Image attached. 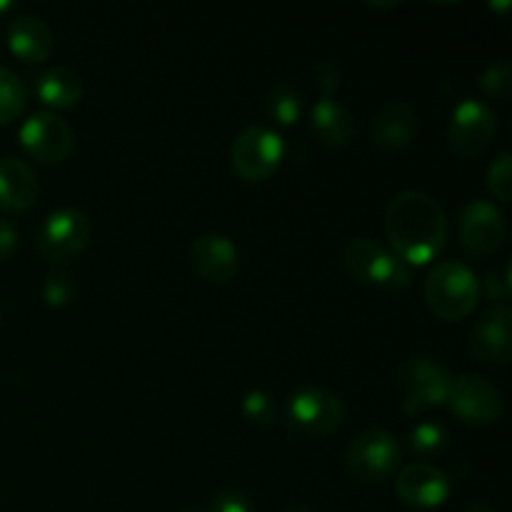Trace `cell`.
Listing matches in <instances>:
<instances>
[{"label":"cell","mask_w":512,"mask_h":512,"mask_svg":"<svg viewBox=\"0 0 512 512\" xmlns=\"http://www.w3.org/2000/svg\"><path fill=\"white\" fill-rule=\"evenodd\" d=\"M385 238L405 265H428L448 243V215L433 195L403 190L385 208Z\"/></svg>","instance_id":"cell-1"},{"label":"cell","mask_w":512,"mask_h":512,"mask_svg":"<svg viewBox=\"0 0 512 512\" xmlns=\"http://www.w3.org/2000/svg\"><path fill=\"white\" fill-rule=\"evenodd\" d=\"M425 305L443 323H460L480 303V278L460 260H443L428 273L423 285Z\"/></svg>","instance_id":"cell-2"},{"label":"cell","mask_w":512,"mask_h":512,"mask_svg":"<svg viewBox=\"0 0 512 512\" xmlns=\"http://www.w3.org/2000/svg\"><path fill=\"white\" fill-rule=\"evenodd\" d=\"M343 268L355 283L398 293L410 285V270L398 255L373 238H355L343 250Z\"/></svg>","instance_id":"cell-3"},{"label":"cell","mask_w":512,"mask_h":512,"mask_svg":"<svg viewBox=\"0 0 512 512\" xmlns=\"http://www.w3.org/2000/svg\"><path fill=\"white\" fill-rule=\"evenodd\" d=\"M403 460V448L398 438L388 430H363L348 443L343 455L345 475L358 483H383L393 478Z\"/></svg>","instance_id":"cell-4"},{"label":"cell","mask_w":512,"mask_h":512,"mask_svg":"<svg viewBox=\"0 0 512 512\" xmlns=\"http://www.w3.org/2000/svg\"><path fill=\"white\" fill-rule=\"evenodd\" d=\"M285 143L273 128L253 125L245 128L230 148V165L245 183H265L278 173L283 163Z\"/></svg>","instance_id":"cell-5"},{"label":"cell","mask_w":512,"mask_h":512,"mask_svg":"<svg viewBox=\"0 0 512 512\" xmlns=\"http://www.w3.org/2000/svg\"><path fill=\"white\" fill-rule=\"evenodd\" d=\"M405 390L403 413L420 415L425 410L443 408L448 403L453 375L435 358H408L395 370Z\"/></svg>","instance_id":"cell-6"},{"label":"cell","mask_w":512,"mask_h":512,"mask_svg":"<svg viewBox=\"0 0 512 512\" xmlns=\"http://www.w3.org/2000/svg\"><path fill=\"white\" fill-rule=\"evenodd\" d=\"M498 135V113L483 100H460L450 113L448 148L455 158H480Z\"/></svg>","instance_id":"cell-7"},{"label":"cell","mask_w":512,"mask_h":512,"mask_svg":"<svg viewBox=\"0 0 512 512\" xmlns=\"http://www.w3.org/2000/svg\"><path fill=\"white\" fill-rule=\"evenodd\" d=\"M285 418L293 433L305 438H323L343 425V400L325 388H300L288 398Z\"/></svg>","instance_id":"cell-8"},{"label":"cell","mask_w":512,"mask_h":512,"mask_svg":"<svg viewBox=\"0 0 512 512\" xmlns=\"http://www.w3.org/2000/svg\"><path fill=\"white\" fill-rule=\"evenodd\" d=\"M90 220L83 210L78 208H58L43 220L35 238L40 258L48 263H68L78 258L90 243Z\"/></svg>","instance_id":"cell-9"},{"label":"cell","mask_w":512,"mask_h":512,"mask_svg":"<svg viewBox=\"0 0 512 512\" xmlns=\"http://www.w3.org/2000/svg\"><path fill=\"white\" fill-rule=\"evenodd\" d=\"M450 413L473 428H490L500 423L505 413L503 393L483 375H460L450 385L448 403Z\"/></svg>","instance_id":"cell-10"},{"label":"cell","mask_w":512,"mask_h":512,"mask_svg":"<svg viewBox=\"0 0 512 512\" xmlns=\"http://www.w3.org/2000/svg\"><path fill=\"white\" fill-rule=\"evenodd\" d=\"M20 145L38 163L60 165L73 153L75 135L60 115L40 110L30 115L20 128Z\"/></svg>","instance_id":"cell-11"},{"label":"cell","mask_w":512,"mask_h":512,"mask_svg":"<svg viewBox=\"0 0 512 512\" xmlns=\"http://www.w3.org/2000/svg\"><path fill=\"white\" fill-rule=\"evenodd\" d=\"M505 218L498 205L488 200H473L458 215V240L468 253L493 255L505 243Z\"/></svg>","instance_id":"cell-12"},{"label":"cell","mask_w":512,"mask_h":512,"mask_svg":"<svg viewBox=\"0 0 512 512\" xmlns=\"http://www.w3.org/2000/svg\"><path fill=\"white\" fill-rule=\"evenodd\" d=\"M395 493L400 503L415 510L440 508L453 493L448 473L430 463H413L403 468L395 478Z\"/></svg>","instance_id":"cell-13"},{"label":"cell","mask_w":512,"mask_h":512,"mask_svg":"<svg viewBox=\"0 0 512 512\" xmlns=\"http://www.w3.org/2000/svg\"><path fill=\"white\" fill-rule=\"evenodd\" d=\"M190 268L205 283L225 285L238 275L240 253L238 245L220 233H203L190 245Z\"/></svg>","instance_id":"cell-14"},{"label":"cell","mask_w":512,"mask_h":512,"mask_svg":"<svg viewBox=\"0 0 512 512\" xmlns=\"http://www.w3.org/2000/svg\"><path fill=\"white\" fill-rule=\"evenodd\" d=\"M470 353L478 363L508 365L512 360V310L508 305L488 310L470 333Z\"/></svg>","instance_id":"cell-15"},{"label":"cell","mask_w":512,"mask_h":512,"mask_svg":"<svg viewBox=\"0 0 512 512\" xmlns=\"http://www.w3.org/2000/svg\"><path fill=\"white\" fill-rule=\"evenodd\" d=\"M415 135H418V115H415L413 105L403 103V100L383 105L375 113L373 125H370V143L380 153L408 150L413 145Z\"/></svg>","instance_id":"cell-16"},{"label":"cell","mask_w":512,"mask_h":512,"mask_svg":"<svg viewBox=\"0 0 512 512\" xmlns=\"http://www.w3.org/2000/svg\"><path fill=\"white\" fill-rule=\"evenodd\" d=\"M40 183L35 170L15 155L0 158V210L3 213H25L35 205Z\"/></svg>","instance_id":"cell-17"},{"label":"cell","mask_w":512,"mask_h":512,"mask_svg":"<svg viewBox=\"0 0 512 512\" xmlns=\"http://www.w3.org/2000/svg\"><path fill=\"white\" fill-rule=\"evenodd\" d=\"M310 130L325 148H348L358 135L355 115L335 98H320L310 110Z\"/></svg>","instance_id":"cell-18"},{"label":"cell","mask_w":512,"mask_h":512,"mask_svg":"<svg viewBox=\"0 0 512 512\" xmlns=\"http://www.w3.org/2000/svg\"><path fill=\"white\" fill-rule=\"evenodd\" d=\"M53 33L35 15H18L8 25V50L20 63L38 65L53 53Z\"/></svg>","instance_id":"cell-19"},{"label":"cell","mask_w":512,"mask_h":512,"mask_svg":"<svg viewBox=\"0 0 512 512\" xmlns=\"http://www.w3.org/2000/svg\"><path fill=\"white\" fill-rule=\"evenodd\" d=\"M83 78L70 68H50L35 80V95L53 110L75 108L83 98Z\"/></svg>","instance_id":"cell-20"},{"label":"cell","mask_w":512,"mask_h":512,"mask_svg":"<svg viewBox=\"0 0 512 512\" xmlns=\"http://www.w3.org/2000/svg\"><path fill=\"white\" fill-rule=\"evenodd\" d=\"M265 113L280 128H293L303 115V95L290 83L273 85L265 95Z\"/></svg>","instance_id":"cell-21"},{"label":"cell","mask_w":512,"mask_h":512,"mask_svg":"<svg viewBox=\"0 0 512 512\" xmlns=\"http://www.w3.org/2000/svg\"><path fill=\"white\" fill-rule=\"evenodd\" d=\"M28 105V88L8 68H0V125H8L23 115Z\"/></svg>","instance_id":"cell-22"},{"label":"cell","mask_w":512,"mask_h":512,"mask_svg":"<svg viewBox=\"0 0 512 512\" xmlns=\"http://www.w3.org/2000/svg\"><path fill=\"white\" fill-rule=\"evenodd\" d=\"M450 445V433L443 423H435V420H425L418 423L408 433V448L413 450L418 458H433L440 455Z\"/></svg>","instance_id":"cell-23"},{"label":"cell","mask_w":512,"mask_h":512,"mask_svg":"<svg viewBox=\"0 0 512 512\" xmlns=\"http://www.w3.org/2000/svg\"><path fill=\"white\" fill-rule=\"evenodd\" d=\"M240 410H243L245 420L250 425H255V428H273L275 420H278L275 400L265 390H250V393H245Z\"/></svg>","instance_id":"cell-24"},{"label":"cell","mask_w":512,"mask_h":512,"mask_svg":"<svg viewBox=\"0 0 512 512\" xmlns=\"http://www.w3.org/2000/svg\"><path fill=\"white\" fill-rule=\"evenodd\" d=\"M478 85H480V90L488 95V98L508 103L510 95H512V65L508 63V60L490 65V68L483 70Z\"/></svg>","instance_id":"cell-25"},{"label":"cell","mask_w":512,"mask_h":512,"mask_svg":"<svg viewBox=\"0 0 512 512\" xmlns=\"http://www.w3.org/2000/svg\"><path fill=\"white\" fill-rule=\"evenodd\" d=\"M488 190L500 203L512 200V155L500 153L488 168Z\"/></svg>","instance_id":"cell-26"},{"label":"cell","mask_w":512,"mask_h":512,"mask_svg":"<svg viewBox=\"0 0 512 512\" xmlns=\"http://www.w3.org/2000/svg\"><path fill=\"white\" fill-rule=\"evenodd\" d=\"M75 298V280L68 273H50L43 283V300L48 308H65Z\"/></svg>","instance_id":"cell-27"},{"label":"cell","mask_w":512,"mask_h":512,"mask_svg":"<svg viewBox=\"0 0 512 512\" xmlns=\"http://www.w3.org/2000/svg\"><path fill=\"white\" fill-rule=\"evenodd\" d=\"M340 68L333 63V60H320L313 68V80L315 88L320 90V98H333L335 90L340 88Z\"/></svg>","instance_id":"cell-28"},{"label":"cell","mask_w":512,"mask_h":512,"mask_svg":"<svg viewBox=\"0 0 512 512\" xmlns=\"http://www.w3.org/2000/svg\"><path fill=\"white\" fill-rule=\"evenodd\" d=\"M488 295L490 300H508L512 293V283H510V268L505 265L500 273H488L485 280H480V295Z\"/></svg>","instance_id":"cell-29"},{"label":"cell","mask_w":512,"mask_h":512,"mask_svg":"<svg viewBox=\"0 0 512 512\" xmlns=\"http://www.w3.org/2000/svg\"><path fill=\"white\" fill-rule=\"evenodd\" d=\"M210 512H255V510L243 493H238V490H223V493H218L213 498Z\"/></svg>","instance_id":"cell-30"},{"label":"cell","mask_w":512,"mask_h":512,"mask_svg":"<svg viewBox=\"0 0 512 512\" xmlns=\"http://www.w3.org/2000/svg\"><path fill=\"white\" fill-rule=\"evenodd\" d=\"M20 248V233L8 218H0V263H8Z\"/></svg>","instance_id":"cell-31"},{"label":"cell","mask_w":512,"mask_h":512,"mask_svg":"<svg viewBox=\"0 0 512 512\" xmlns=\"http://www.w3.org/2000/svg\"><path fill=\"white\" fill-rule=\"evenodd\" d=\"M463 512H495L490 505H483V503H475V505H468Z\"/></svg>","instance_id":"cell-32"},{"label":"cell","mask_w":512,"mask_h":512,"mask_svg":"<svg viewBox=\"0 0 512 512\" xmlns=\"http://www.w3.org/2000/svg\"><path fill=\"white\" fill-rule=\"evenodd\" d=\"M283 512H313V510H310V508H300V505H298V508H288V510H283Z\"/></svg>","instance_id":"cell-33"},{"label":"cell","mask_w":512,"mask_h":512,"mask_svg":"<svg viewBox=\"0 0 512 512\" xmlns=\"http://www.w3.org/2000/svg\"><path fill=\"white\" fill-rule=\"evenodd\" d=\"M10 8H13V3H3V0H0V13H5V10Z\"/></svg>","instance_id":"cell-34"},{"label":"cell","mask_w":512,"mask_h":512,"mask_svg":"<svg viewBox=\"0 0 512 512\" xmlns=\"http://www.w3.org/2000/svg\"><path fill=\"white\" fill-rule=\"evenodd\" d=\"M180 512H203V510H195V508H185V510H180Z\"/></svg>","instance_id":"cell-35"},{"label":"cell","mask_w":512,"mask_h":512,"mask_svg":"<svg viewBox=\"0 0 512 512\" xmlns=\"http://www.w3.org/2000/svg\"><path fill=\"white\" fill-rule=\"evenodd\" d=\"M410 512H413V510H410Z\"/></svg>","instance_id":"cell-36"}]
</instances>
